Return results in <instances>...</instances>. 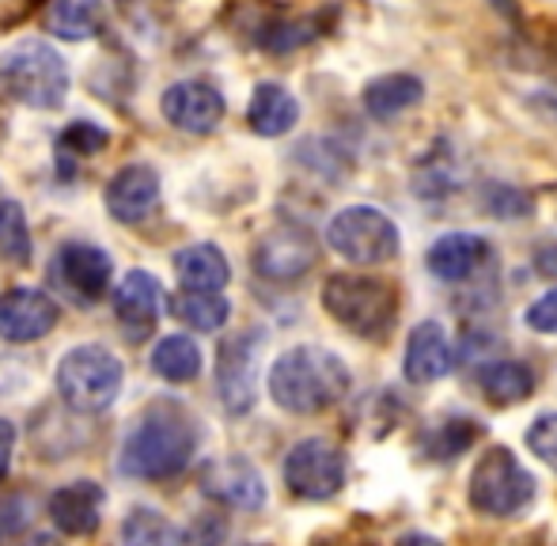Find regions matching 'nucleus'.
I'll return each mask as SVG.
<instances>
[{
  "mask_svg": "<svg viewBox=\"0 0 557 546\" xmlns=\"http://www.w3.org/2000/svg\"><path fill=\"white\" fill-rule=\"evenodd\" d=\"M413 190L421 194V198L429 201H441V198H451L455 190H459V175H455L451 163L436 160V156H429V160H421L418 167V178H413Z\"/></svg>",
  "mask_w": 557,
  "mask_h": 546,
  "instance_id": "31",
  "label": "nucleus"
},
{
  "mask_svg": "<svg viewBox=\"0 0 557 546\" xmlns=\"http://www.w3.org/2000/svg\"><path fill=\"white\" fill-rule=\"evenodd\" d=\"M523 103L531 107V111L539 114V119H546V122H554L557 126V88H539V91H531Z\"/></svg>",
  "mask_w": 557,
  "mask_h": 546,
  "instance_id": "36",
  "label": "nucleus"
},
{
  "mask_svg": "<svg viewBox=\"0 0 557 546\" xmlns=\"http://www.w3.org/2000/svg\"><path fill=\"white\" fill-rule=\"evenodd\" d=\"M300 122V103L285 84H258L255 96L247 103V126L258 137H285L293 134V126Z\"/></svg>",
  "mask_w": 557,
  "mask_h": 546,
  "instance_id": "21",
  "label": "nucleus"
},
{
  "mask_svg": "<svg viewBox=\"0 0 557 546\" xmlns=\"http://www.w3.org/2000/svg\"><path fill=\"white\" fill-rule=\"evenodd\" d=\"M323 308L357 338H387L398 319V288L364 273H331L323 281Z\"/></svg>",
  "mask_w": 557,
  "mask_h": 546,
  "instance_id": "3",
  "label": "nucleus"
},
{
  "mask_svg": "<svg viewBox=\"0 0 557 546\" xmlns=\"http://www.w3.org/2000/svg\"><path fill=\"white\" fill-rule=\"evenodd\" d=\"M114 315L117 326L125 331L129 342H145L148 334H156L163 315V288L148 270H129L125 281L114 293Z\"/></svg>",
  "mask_w": 557,
  "mask_h": 546,
  "instance_id": "13",
  "label": "nucleus"
},
{
  "mask_svg": "<svg viewBox=\"0 0 557 546\" xmlns=\"http://www.w3.org/2000/svg\"><path fill=\"white\" fill-rule=\"evenodd\" d=\"M0 88L23 107L58 111L69 96V69L42 38H23L0 53Z\"/></svg>",
  "mask_w": 557,
  "mask_h": 546,
  "instance_id": "4",
  "label": "nucleus"
},
{
  "mask_svg": "<svg viewBox=\"0 0 557 546\" xmlns=\"http://www.w3.org/2000/svg\"><path fill=\"white\" fill-rule=\"evenodd\" d=\"M535 270L543 277H557V244H546L543 251H535Z\"/></svg>",
  "mask_w": 557,
  "mask_h": 546,
  "instance_id": "39",
  "label": "nucleus"
},
{
  "mask_svg": "<svg viewBox=\"0 0 557 546\" xmlns=\"http://www.w3.org/2000/svg\"><path fill=\"white\" fill-rule=\"evenodd\" d=\"M175 311L178 319H183L190 331H201V334H213L221 331L227 323V315H232V303L224 300L221 293H178L175 300Z\"/></svg>",
  "mask_w": 557,
  "mask_h": 546,
  "instance_id": "27",
  "label": "nucleus"
},
{
  "mask_svg": "<svg viewBox=\"0 0 557 546\" xmlns=\"http://www.w3.org/2000/svg\"><path fill=\"white\" fill-rule=\"evenodd\" d=\"M485 259H490V244L478 232H444L425 251L429 273L436 281H447V285H459V281L474 277L485 266Z\"/></svg>",
  "mask_w": 557,
  "mask_h": 546,
  "instance_id": "17",
  "label": "nucleus"
},
{
  "mask_svg": "<svg viewBox=\"0 0 557 546\" xmlns=\"http://www.w3.org/2000/svg\"><path fill=\"white\" fill-rule=\"evenodd\" d=\"M349 364L323 346H293L270 364V399L288 413H323L349 395Z\"/></svg>",
  "mask_w": 557,
  "mask_h": 546,
  "instance_id": "2",
  "label": "nucleus"
},
{
  "mask_svg": "<svg viewBox=\"0 0 557 546\" xmlns=\"http://www.w3.org/2000/svg\"><path fill=\"white\" fill-rule=\"evenodd\" d=\"M122 361L99 342L76 346L58 364V395L76 413H103L122 392Z\"/></svg>",
  "mask_w": 557,
  "mask_h": 546,
  "instance_id": "5",
  "label": "nucleus"
},
{
  "mask_svg": "<svg viewBox=\"0 0 557 546\" xmlns=\"http://www.w3.org/2000/svg\"><path fill=\"white\" fill-rule=\"evenodd\" d=\"M175 273L183 281V293H221L232 281L224 251L216 244H190L175 255Z\"/></svg>",
  "mask_w": 557,
  "mask_h": 546,
  "instance_id": "22",
  "label": "nucleus"
},
{
  "mask_svg": "<svg viewBox=\"0 0 557 546\" xmlns=\"http://www.w3.org/2000/svg\"><path fill=\"white\" fill-rule=\"evenodd\" d=\"M482 206H485V213L497 216V221H523V216H531L535 201H531L528 190H520V186H512V183H485Z\"/></svg>",
  "mask_w": 557,
  "mask_h": 546,
  "instance_id": "30",
  "label": "nucleus"
},
{
  "mask_svg": "<svg viewBox=\"0 0 557 546\" xmlns=\"http://www.w3.org/2000/svg\"><path fill=\"white\" fill-rule=\"evenodd\" d=\"M326 244L337 259L352 262V266H383L403 251V232L383 209L345 206L326 224Z\"/></svg>",
  "mask_w": 557,
  "mask_h": 546,
  "instance_id": "6",
  "label": "nucleus"
},
{
  "mask_svg": "<svg viewBox=\"0 0 557 546\" xmlns=\"http://www.w3.org/2000/svg\"><path fill=\"white\" fill-rule=\"evenodd\" d=\"M0 259L12 266L30 262V228L20 201H0Z\"/></svg>",
  "mask_w": 557,
  "mask_h": 546,
  "instance_id": "28",
  "label": "nucleus"
},
{
  "mask_svg": "<svg viewBox=\"0 0 557 546\" xmlns=\"http://www.w3.org/2000/svg\"><path fill=\"white\" fill-rule=\"evenodd\" d=\"M30 4H38V0H0V27H4V23H15L20 15H27Z\"/></svg>",
  "mask_w": 557,
  "mask_h": 546,
  "instance_id": "38",
  "label": "nucleus"
},
{
  "mask_svg": "<svg viewBox=\"0 0 557 546\" xmlns=\"http://www.w3.org/2000/svg\"><path fill=\"white\" fill-rule=\"evenodd\" d=\"M478 387L493 407H516L535 392V372L520 361H490L478 369Z\"/></svg>",
  "mask_w": 557,
  "mask_h": 546,
  "instance_id": "23",
  "label": "nucleus"
},
{
  "mask_svg": "<svg viewBox=\"0 0 557 546\" xmlns=\"http://www.w3.org/2000/svg\"><path fill=\"white\" fill-rule=\"evenodd\" d=\"M103 486L91 479H76L69 486L53 489L50 494V520L58 524V532L73 535V539H84L99 528L103 520Z\"/></svg>",
  "mask_w": 557,
  "mask_h": 546,
  "instance_id": "19",
  "label": "nucleus"
},
{
  "mask_svg": "<svg viewBox=\"0 0 557 546\" xmlns=\"http://www.w3.org/2000/svg\"><path fill=\"white\" fill-rule=\"evenodd\" d=\"M281 474H285L288 494L304 497V501H331L345 486V456L323 436H308L288 448Z\"/></svg>",
  "mask_w": 557,
  "mask_h": 546,
  "instance_id": "8",
  "label": "nucleus"
},
{
  "mask_svg": "<svg viewBox=\"0 0 557 546\" xmlns=\"http://www.w3.org/2000/svg\"><path fill=\"white\" fill-rule=\"evenodd\" d=\"M455 353H451V338H447L444 323L425 319L410 331L406 338V357H403V372L410 384H436L451 372Z\"/></svg>",
  "mask_w": 557,
  "mask_h": 546,
  "instance_id": "18",
  "label": "nucleus"
},
{
  "mask_svg": "<svg viewBox=\"0 0 557 546\" xmlns=\"http://www.w3.org/2000/svg\"><path fill=\"white\" fill-rule=\"evenodd\" d=\"M224 535V524L213 517H198L190 528L183 532V546H216Z\"/></svg>",
  "mask_w": 557,
  "mask_h": 546,
  "instance_id": "35",
  "label": "nucleus"
},
{
  "mask_svg": "<svg viewBox=\"0 0 557 546\" xmlns=\"http://www.w3.org/2000/svg\"><path fill=\"white\" fill-rule=\"evenodd\" d=\"M201 486L209 497L232 505V509H262L265 505V479L250 459L243 456H221L209 459L206 471H201Z\"/></svg>",
  "mask_w": 557,
  "mask_h": 546,
  "instance_id": "14",
  "label": "nucleus"
},
{
  "mask_svg": "<svg viewBox=\"0 0 557 546\" xmlns=\"http://www.w3.org/2000/svg\"><path fill=\"white\" fill-rule=\"evenodd\" d=\"M61 308L42 293V288H8L0 293V338L27 346L38 342L58 326Z\"/></svg>",
  "mask_w": 557,
  "mask_h": 546,
  "instance_id": "12",
  "label": "nucleus"
},
{
  "mask_svg": "<svg viewBox=\"0 0 557 546\" xmlns=\"http://www.w3.org/2000/svg\"><path fill=\"white\" fill-rule=\"evenodd\" d=\"M262 334L243 331L221 342L216 349V395L227 413H247L258 395V357H262Z\"/></svg>",
  "mask_w": 557,
  "mask_h": 546,
  "instance_id": "9",
  "label": "nucleus"
},
{
  "mask_svg": "<svg viewBox=\"0 0 557 546\" xmlns=\"http://www.w3.org/2000/svg\"><path fill=\"white\" fill-rule=\"evenodd\" d=\"M152 369L156 376H163L168 384H190L201 372V349L186 334H171L152 349Z\"/></svg>",
  "mask_w": 557,
  "mask_h": 546,
  "instance_id": "25",
  "label": "nucleus"
},
{
  "mask_svg": "<svg viewBox=\"0 0 557 546\" xmlns=\"http://www.w3.org/2000/svg\"><path fill=\"white\" fill-rule=\"evenodd\" d=\"M12 451H15V425L0 418V479H4L8 467H12Z\"/></svg>",
  "mask_w": 557,
  "mask_h": 546,
  "instance_id": "37",
  "label": "nucleus"
},
{
  "mask_svg": "<svg viewBox=\"0 0 557 546\" xmlns=\"http://www.w3.org/2000/svg\"><path fill=\"white\" fill-rule=\"evenodd\" d=\"M103 4L99 0H53L46 12V27L53 35L69 38V42H84V38L103 30Z\"/></svg>",
  "mask_w": 557,
  "mask_h": 546,
  "instance_id": "24",
  "label": "nucleus"
},
{
  "mask_svg": "<svg viewBox=\"0 0 557 546\" xmlns=\"http://www.w3.org/2000/svg\"><path fill=\"white\" fill-rule=\"evenodd\" d=\"M163 119L175 129H186V134H213L224 119V96L213 88V84L201 80H178L163 91Z\"/></svg>",
  "mask_w": 557,
  "mask_h": 546,
  "instance_id": "15",
  "label": "nucleus"
},
{
  "mask_svg": "<svg viewBox=\"0 0 557 546\" xmlns=\"http://www.w3.org/2000/svg\"><path fill=\"white\" fill-rule=\"evenodd\" d=\"M425 99V80L413 73H383L372 76L360 91V103H364V114L375 122H391L398 114L413 111V107Z\"/></svg>",
  "mask_w": 557,
  "mask_h": 546,
  "instance_id": "20",
  "label": "nucleus"
},
{
  "mask_svg": "<svg viewBox=\"0 0 557 546\" xmlns=\"http://www.w3.org/2000/svg\"><path fill=\"white\" fill-rule=\"evenodd\" d=\"M194 451H198V425L190 413L175 402H156L140 413L125 436L117 471L140 482L175 479L178 471H186Z\"/></svg>",
  "mask_w": 557,
  "mask_h": 546,
  "instance_id": "1",
  "label": "nucleus"
},
{
  "mask_svg": "<svg viewBox=\"0 0 557 546\" xmlns=\"http://www.w3.org/2000/svg\"><path fill=\"white\" fill-rule=\"evenodd\" d=\"M326 30L323 15H300V20H277V23H265L258 30V46L270 53H293L300 46L315 42L319 35Z\"/></svg>",
  "mask_w": 557,
  "mask_h": 546,
  "instance_id": "26",
  "label": "nucleus"
},
{
  "mask_svg": "<svg viewBox=\"0 0 557 546\" xmlns=\"http://www.w3.org/2000/svg\"><path fill=\"white\" fill-rule=\"evenodd\" d=\"M467 497L482 517H516L535 501V479L512 448H490L470 471Z\"/></svg>",
  "mask_w": 557,
  "mask_h": 546,
  "instance_id": "7",
  "label": "nucleus"
},
{
  "mask_svg": "<svg viewBox=\"0 0 557 546\" xmlns=\"http://www.w3.org/2000/svg\"><path fill=\"white\" fill-rule=\"evenodd\" d=\"M319 247L304 224H277L270 228L255 247V270L258 277L273 281V285H293L304 273L315 266Z\"/></svg>",
  "mask_w": 557,
  "mask_h": 546,
  "instance_id": "10",
  "label": "nucleus"
},
{
  "mask_svg": "<svg viewBox=\"0 0 557 546\" xmlns=\"http://www.w3.org/2000/svg\"><path fill=\"white\" fill-rule=\"evenodd\" d=\"M490 8L500 15V20H508V23H512V27H520V23H523L520 0H490Z\"/></svg>",
  "mask_w": 557,
  "mask_h": 546,
  "instance_id": "40",
  "label": "nucleus"
},
{
  "mask_svg": "<svg viewBox=\"0 0 557 546\" xmlns=\"http://www.w3.org/2000/svg\"><path fill=\"white\" fill-rule=\"evenodd\" d=\"M107 209H111L114 221L137 224L160 201V175L148 163H125L122 171H114V178L107 183Z\"/></svg>",
  "mask_w": 557,
  "mask_h": 546,
  "instance_id": "16",
  "label": "nucleus"
},
{
  "mask_svg": "<svg viewBox=\"0 0 557 546\" xmlns=\"http://www.w3.org/2000/svg\"><path fill=\"white\" fill-rule=\"evenodd\" d=\"M528 448L535 451L550 471H557V413H543V418L528 429Z\"/></svg>",
  "mask_w": 557,
  "mask_h": 546,
  "instance_id": "33",
  "label": "nucleus"
},
{
  "mask_svg": "<svg viewBox=\"0 0 557 546\" xmlns=\"http://www.w3.org/2000/svg\"><path fill=\"white\" fill-rule=\"evenodd\" d=\"M395 546H444L441 539H433V535H421V532H413V535H403Z\"/></svg>",
  "mask_w": 557,
  "mask_h": 546,
  "instance_id": "41",
  "label": "nucleus"
},
{
  "mask_svg": "<svg viewBox=\"0 0 557 546\" xmlns=\"http://www.w3.org/2000/svg\"><path fill=\"white\" fill-rule=\"evenodd\" d=\"M122 546H175V532L163 512L137 505L122 524Z\"/></svg>",
  "mask_w": 557,
  "mask_h": 546,
  "instance_id": "29",
  "label": "nucleus"
},
{
  "mask_svg": "<svg viewBox=\"0 0 557 546\" xmlns=\"http://www.w3.org/2000/svg\"><path fill=\"white\" fill-rule=\"evenodd\" d=\"M50 273L58 288L81 308H91L111 285V255L96 244H65L50 262Z\"/></svg>",
  "mask_w": 557,
  "mask_h": 546,
  "instance_id": "11",
  "label": "nucleus"
},
{
  "mask_svg": "<svg viewBox=\"0 0 557 546\" xmlns=\"http://www.w3.org/2000/svg\"><path fill=\"white\" fill-rule=\"evenodd\" d=\"M107 140H111V134H107L103 126H96V122H73V126L61 134V152L69 156H96L107 148Z\"/></svg>",
  "mask_w": 557,
  "mask_h": 546,
  "instance_id": "32",
  "label": "nucleus"
},
{
  "mask_svg": "<svg viewBox=\"0 0 557 546\" xmlns=\"http://www.w3.org/2000/svg\"><path fill=\"white\" fill-rule=\"evenodd\" d=\"M523 323L539 334H557V288L543 293L528 311H523Z\"/></svg>",
  "mask_w": 557,
  "mask_h": 546,
  "instance_id": "34",
  "label": "nucleus"
}]
</instances>
